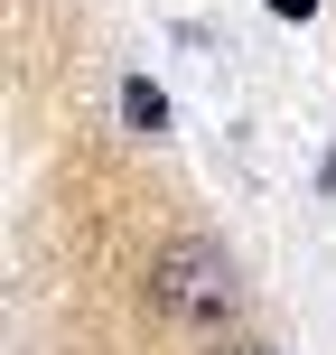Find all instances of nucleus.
Returning a JSON list of instances; mask_svg holds the SVG:
<instances>
[{"instance_id": "obj_2", "label": "nucleus", "mask_w": 336, "mask_h": 355, "mask_svg": "<svg viewBox=\"0 0 336 355\" xmlns=\"http://www.w3.org/2000/svg\"><path fill=\"white\" fill-rule=\"evenodd\" d=\"M122 112H131V122H141V131H159V122H168L159 85H122Z\"/></svg>"}, {"instance_id": "obj_1", "label": "nucleus", "mask_w": 336, "mask_h": 355, "mask_svg": "<svg viewBox=\"0 0 336 355\" xmlns=\"http://www.w3.org/2000/svg\"><path fill=\"white\" fill-rule=\"evenodd\" d=\"M150 300H159L168 318H224V309L243 300V281H233V262L215 243H168L159 262H150Z\"/></svg>"}, {"instance_id": "obj_4", "label": "nucleus", "mask_w": 336, "mask_h": 355, "mask_svg": "<svg viewBox=\"0 0 336 355\" xmlns=\"http://www.w3.org/2000/svg\"><path fill=\"white\" fill-rule=\"evenodd\" d=\"M233 355H271V346H233Z\"/></svg>"}, {"instance_id": "obj_3", "label": "nucleus", "mask_w": 336, "mask_h": 355, "mask_svg": "<svg viewBox=\"0 0 336 355\" xmlns=\"http://www.w3.org/2000/svg\"><path fill=\"white\" fill-rule=\"evenodd\" d=\"M271 10H281V19H308V10H318V0H271Z\"/></svg>"}]
</instances>
